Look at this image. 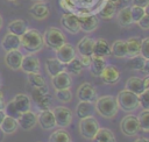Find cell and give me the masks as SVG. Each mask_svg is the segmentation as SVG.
I'll return each instance as SVG.
<instances>
[{
	"mask_svg": "<svg viewBox=\"0 0 149 142\" xmlns=\"http://www.w3.org/2000/svg\"><path fill=\"white\" fill-rule=\"evenodd\" d=\"M137 24H139V27H140L141 29H143V30H148V29H149V15L146 13V14L139 20Z\"/></svg>",
	"mask_w": 149,
	"mask_h": 142,
	"instance_id": "46",
	"label": "cell"
},
{
	"mask_svg": "<svg viewBox=\"0 0 149 142\" xmlns=\"http://www.w3.org/2000/svg\"><path fill=\"white\" fill-rule=\"evenodd\" d=\"M143 83H144V87L148 90L149 88V77H148V74L143 78Z\"/></svg>",
	"mask_w": 149,
	"mask_h": 142,
	"instance_id": "52",
	"label": "cell"
},
{
	"mask_svg": "<svg viewBox=\"0 0 149 142\" xmlns=\"http://www.w3.org/2000/svg\"><path fill=\"white\" fill-rule=\"evenodd\" d=\"M134 142H149V140H148L147 137H141V139H137V140L134 141Z\"/></svg>",
	"mask_w": 149,
	"mask_h": 142,
	"instance_id": "54",
	"label": "cell"
},
{
	"mask_svg": "<svg viewBox=\"0 0 149 142\" xmlns=\"http://www.w3.org/2000/svg\"><path fill=\"white\" fill-rule=\"evenodd\" d=\"M3 137H5V134H3V132H2L1 128H0V142L3 141Z\"/></svg>",
	"mask_w": 149,
	"mask_h": 142,
	"instance_id": "55",
	"label": "cell"
},
{
	"mask_svg": "<svg viewBox=\"0 0 149 142\" xmlns=\"http://www.w3.org/2000/svg\"><path fill=\"white\" fill-rule=\"evenodd\" d=\"M147 13L146 8H142V7H139V6H132L130 7V14H132V20H133V23H137L139 20Z\"/></svg>",
	"mask_w": 149,
	"mask_h": 142,
	"instance_id": "41",
	"label": "cell"
},
{
	"mask_svg": "<svg viewBox=\"0 0 149 142\" xmlns=\"http://www.w3.org/2000/svg\"><path fill=\"white\" fill-rule=\"evenodd\" d=\"M95 112L106 119H112L118 114L119 107L116 104V99L113 95H102L95 99L94 101Z\"/></svg>",
	"mask_w": 149,
	"mask_h": 142,
	"instance_id": "2",
	"label": "cell"
},
{
	"mask_svg": "<svg viewBox=\"0 0 149 142\" xmlns=\"http://www.w3.org/2000/svg\"><path fill=\"white\" fill-rule=\"evenodd\" d=\"M102 81L105 84H108V85H113V84H116L120 79V71L118 68H115L114 65H107L104 68V70L101 71L100 76H99Z\"/></svg>",
	"mask_w": 149,
	"mask_h": 142,
	"instance_id": "14",
	"label": "cell"
},
{
	"mask_svg": "<svg viewBox=\"0 0 149 142\" xmlns=\"http://www.w3.org/2000/svg\"><path fill=\"white\" fill-rule=\"evenodd\" d=\"M77 98L79 101H91L94 102L98 98L97 88L90 83H83L77 90Z\"/></svg>",
	"mask_w": 149,
	"mask_h": 142,
	"instance_id": "9",
	"label": "cell"
},
{
	"mask_svg": "<svg viewBox=\"0 0 149 142\" xmlns=\"http://www.w3.org/2000/svg\"><path fill=\"white\" fill-rule=\"evenodd\" d=\"M56 98L61 102H70L72 100V93H71L70 88L56 90Z\"/></svg>",
	"mask_w": 149,
	"mask_h": 142,
	"instance_id": "40",
	"label": "cell"
},
{
	"mask_svg": "<svg viewBox=\"0 0 149 142\" xmlns=\"http://www.w3.org/2000/svg\"><path fill=\"white\" fill-rule=\"evenodd\" d=\"M37 122L41 126V128L44 129V130L54 129L56 127V121H55V116H54L52 109L41 111L38 113V115H37Z\"/></svg>",
	"mask_w": 149,
	"mask_h": 142,
	"instance_id": "16",
	"label": "cell"
},
{
	"mask_svg": "<svg viewBox=\"0 0 149 142\" xmlns=\"http://www.w3.org/2000/svg\"><path fill=\"white\" fill-rule=\"evenodd\" d=\"M17 125L23 130H30L33 129L37 123V115L33 111H27L20 114V116L16 119Z\"/></svg>",
	"mask_w": 149,
	"mask_h": 142,
	"instance_id": "13",
	"label": "cell"
},
{
	"mask_svg": "<svg viewBox=\"0 0 149 142\" xmlns=\"http://www.w3.org/2000/svg\"><path fill=\"white\" fill-rule=\"evenodd\" d=\"M137 120H139V125H140V129L143 130V132H149V111L148 109H143L139 116H137Z\"/></svg>",
	"mask_w": 149,
	"mask_h": 142,
	"instance_id": "38",
	"label": "cell"
},
{
	"mask_svg": "<svg viewBox=\"0 0 149 142\" xmlns=\"http://www.w3.org/2000/svg\"><path fill=\"white\" fill-rule=\"evenodd\" d=\"M77 17H78L79 28L84 33H92L99 26L98 16L94 14H78Z\"/></svg>",
	"mask_w": 149,
	"mask_h": 142,
	"instance_id": "8",
	"label": "cell"
},
{
	"mask_svg": "<svg viewBox=\"0 0 149 142\" xmlns=\"http://www.w3.org/2000/svg\"><path fill=\"white\" fill-rule=\"evenodd\" d=\"M91 59H92V56H80V58H79V61H80V63L83 64L84 68H88V65L91 63Z\"/></svg>",
	"mask_w": 149,
	"mask_h": 142,
	"instance_id": "49",
	"label": "cell"
},
{
	"mask_svg": "<svg viewBox=\"0 0 149 142\" xmlns=\"http://www.w3.org/2000/svg\"><path fill=\"white\" fill-rule=\"evenodd\" d=\"M13 102H14V106L15 108L20 112V113H23V112H27L30 109V106H31V101H30V98L23 93H19L16 94L13 99Z\"/></svg>",
	"mask_w": 149,
	"mask_h": 142,
	"instance_id": "25",
	"label": "cell"
},
{
	"mask_svg": "<svg viewBox=\"0 0 149 142\" xmlns=\"http://www.w3.org/2000/svg\"><path fill=\"white\" fill-rule=\"evenodd\" d=\"M115 99H116L118 107L125 112H133L140 107L137 94H135V93H133L126 88L120 91Z\"/></svg>",
	"mask_w": 149,
	"mask_h": 142,
	"instance_id": "3",
	"label": "cell"
},
{
	"mask_svg": "<svg viewBox=\"0 0 149 142\" xmlns=\"http://www.w3.org/2000/svg\"><path fill=\"white\" fill-rule=\"evenodd\" d=\"M1 47L2 49L7 52L10 50H17L21 47V41H20V36L14 35L12 33H7L1 41Z\"/></svg>",
	"mask_w": 149,
	"mask_h": 142,
	"instance_id": "19",
	"label": "cell"
},
{
	"mask_svg": "<svg viewBox=\"0 0 149 142\" xmlns=\"http://www.w3.org/2000/svg\"><path fill=\"white\" fill-rule=\"evenodd\" d=\"M28 83L31 86V88H44L48 87L45 79L43 76L38 73H28Z\"/></svg>",
	"mask_w": 149,
	"mask_h": 142,
	"instance_id": "34",
	"label": "cell"
},
{
	"mask_svg": "<svg viewBox=\"0 0 149 142\" xmlns=\"http://www.w3.org/2000/svg\"><path fill=\"white\" fill-rule=\"evenodd\" d=\"M55 51H56V58L61 63H63V64H66L71 59H73L74 57H77L76 56L77 51H76L74 47L72 44H70V43H66V42L63 45H61L58 49H56Z\"/></svg>",
	"mask_w": 149,
	"mask_h": 142,
	"instance_id": "10",
	"label": "cell"
},
{
	"mask_svg": "<svg viewBox=\"0 0 149 142\" xmlns=\"http://www.w3.org/2000/svg\"><path fill=\"white\" fill-rule=\"evenodd\" d=\"M5 105H6V102H5V95H3V93L0 91V109H3Z\"/></svg>",
	"mask_w": 149,
	"mask_h": 142,
	"instance_id": "50",
	"label": "cell"
},
{
	"mask_svg": "<svg viewBox=\"0 0 149 142\" xmlns=\"http://www.w3.org/2000/svg\"><path fill=\"white\" fill-rule=\"evenodd\" d=\"M61 24L70 34H77L80 30L78 17L74 13H64L61 17Z\"/></svg>",
	"mask_w": 149,
	"mask_h": 142,
	"instance_id": "11",
	"label": "cell"
},
{
	"mask_svg": "<svg viewBox=\"0 0 149 142\" xmlns=\"http://www.w3.org/2000/svg\"><path fill=\"white\" fill-rule=\"evenodd\" d=\"M5 116H6V114H5V112H3V109H0V125H1V122H2V120L5 119Z\"/></svg>",
	"mask_w": 149,
	"mask_h": 142,
	"instance_id": "53",
	"label": "cell"
},
{
	"mask_svg": "<svg viewBox=\"0 0 149 142\" xmlns=\"http://www.w3.org/2000/svg\"><path fill=\"white\" fill-rule=\"evenodd\" d=\"M126 47H127V57H133L136 55H140L141 49V38L139 37H129L126 40Z\"/></svg>",
	"mask_w": 149,
	"mask_h": 142,
	"instance_id": "28",
	"label": "cell"
},
{
	"mask_svg": "<svg viewBox=\"0 0 149 142\" xmlns=\"http://www.w3.org/2000/svg\"><path fill=\"white\" fill-rule=\"evenodd\" d=\"M42 37H43L44 44L52 50L58 49L61 45H63L66 42V37H65L64 33L56 27H49L44 31Z\"/></svg>",
	"mask_w": 149,
	"mask_h": 142,
	"instance_id": "4",
	"label": "cell"
},
{
	"mask_svg": "<svg viewBox=\"0 0 149 142\" xmlns=\"http://www.w3.org/2000/svg\"><path fill=\"white\" fill-rule=\"evenodd\" d=\"M147 61H148V59L144 58L143 56H141V55H136V56L129 57V61H128V63H127V66H128V69H130V70L141 71L142 68L144 66V64H146Z\"/></svg>",
	"mask_w": 149,
	"mask_h": 142,
	"instance_id": "35",
	"label": "cell"
},
{
	"mask_svg": "<svg viewBox=\"0 0 149 142\" xmlns=\"http://www.w3.org/2000/svg\"><path fill=\"white\" fill-rule=\"evenodd\" d=\"M45 70H47V72L50 77H54L57 73H59L62 71H65V64L61 63L56 57L48 58L45 61Z\"/></svg>",
	"mask_w": 149,
	"mask_h": 142,
	"instance_id": "24",
	"label": "cell"
},
{
	"mask_svg": "<svg viewBox=\"0 0 149 142\" xmlns=\"http://www.w3.org/2000/svg\"><path fill=\"white\" fill-rule=\"evenodd\" d=\"M115 13H116V8H115L114 2L106 0V2L102 6V8L98 12V15L102 20H109V19H112L115 15Z\"/></svg>",
	"mask_w": 149,
	"mask_h": 142,
	"instance_id": "33",
	"label": "cell"
},
{
	"mask_svg": "<svg viewBox=\"0 0 149 142\" xmlns=\"http://www.w3.org/2000/svg\"><path fill=\"white\" fill-rule=\"evenodd\" d=\"M99 122L94 116L83 118L79 121V133L86 140H93L94 135L99 130Z\"/></svg>",
	"mask_w": 149,
	"mask_h": 142,
	"instance_id": "5",
	"label": "cell"
},
{
	"mask_svg": "<svg viewBox=\"0 0 149 142\" xmlns=\"http://www.w3.org/2000/svg\"><path fill=\"white\" fill-rule=\"evenodd\" d=\"M45 93H48V87H44V88H31V98H33V100L35 102L38 101Z\"/></svg>",
	"mask_w": 149,
	"mask_h": 142,
	"instance_id": "45",
	"label": "cell"
},
{
	"mask_svg": "<svg viewBox=\"0 0 149 142\" xmlns=\"http://www.w3.org/2000/svg\"><path fill=\"white\" fill-rule=\"evenodd\" d=\"M23 72L28 73H38L40 69H41V64H40V59L34 56L33 54H29L27 56H23L22 62H21V68H20Z\"/></svg>",
	"mask_w": 149,
	"mask_h": 142,
	"instance_id": "12",
	"label": "cell"
},
{
	"mask_svg": "<svg viewBox=\"0 0 149 142\" xmlns=\"http://www.w3.org/2000/svg\"><path fill=\"white\" fill-rule=\"evenodd\" d=\"M7 29H8V33H12L14 35L21 36L28 29V24H27V22L24 20L16 19V20H13V21H10L8 23Z\"/></svg>",
	"mask_w": 149,
	"mask_h": 142,
	"instance_id": "26",
	"label": "cell"
},
{
	"mask_svg": "<svg viewBox=\"0 0 149 142\" xmlns=\"http://www.w3.org/2000/svg\"><path fill=\"white\" fill-rule=\"evenodd\" d=\"M94 112H95L94 102H91V101H79L77 107H76V114L79 119L93 116Z\"/></svg>",
	"mask_w": 149,
	"mask_h": 142,
	"instance_id": "22",
	"label": "cell"
},
{
	"mask_svg": "<svg viewBox=\"0 0 149 142\" xmlns=\"http://www.w3.org/2000/svg\"><path fill=\"white\" fill-rule=\"evenodd\" d=\"M8 1H17V0H8Z\"/></svg>",
	"mask_w": 149,
	"mask_h": 142,
	"instance_id": "58",
	"label": "cell"
},
{
	"mask_svg": "<svg viewBox=\"0 0 149 142\" xmlns=\"http://www.w3.org/2000/svg\"><path fill=\"white\" fill-rule=\"evenodd\" d=\"M2 24H3V20H2V16L0 15V29L2 28Z\"/></svg>",
	"mask_w": 149,
	"mask_h": 142,
	"instance_id": "56",
	"label": "cell"
},
{
	"mask_svg": "<svg viewBox=\"0 0 149 142\" xmlns=\"http://www.w3.org/2000/svg\"><path fill=\"white\" fill-rule=\"evenodd\" d=\"M84 66L83 64L80 63L79 58L74 57L73 59H71L69 63L65 64V71L68 73H72V74H79L81 71H83Z\"/></svg>",
	"mask_w": 149,
	"mask_h": 142,
	"instance_id": "36",
	"label": "cell"
},
{
	"mask_svg": "<svg viewBox=\"0 0 149 142\" xmlns=\"http://www.w3.org/2000/svg\"><path fill=\"white\" fill-rule=\"evenodd\" d=\"M52 113H54V116H55L56 126H58L61 128H66L72 122L73 113H72V111L70 108H68L65 106L55 107L52 109Z\"/></svg>",
	"mask_w": 149,
	"mask_h": 142,
	"instance_id": "6",
	"label": "cell"
},
{
	"mask_svg": "<svg viewBox=\"0 0 149 142\" xmlns=\"http://www.w3.org/2000/svg\"><path fill=\"white\" fill-rule=\"evenodd\" d=\"M0 128L1 130L3 132V134H13L16 132V129L19 128V125H17V121L16 119L12 118V116H5V119L2 120L1 125H0Z\"/></svg>",
	"mask_w": 149,
	"mask_h": 142,
	"instance_id": "32",
	"label": "cell"
},
{
	"mask_svg": "<svg viewBox=\"0 0 149 142\" xmlns=\"http://www.w3.org/2000/svg\"><path fill=\"white\" fill-rule=\"evenodd\" d=\"M126 90L135 93V94H141L144 90H147L144 87V83H143V79L142 78H139V77H130L127 79L126 81V85H125Z\"/></svg>",
	"mask_w": 149,
	"mask_h": 142,
	"instance_id": "23",
	"label": "cell"
},
{
	"mask_svg": "<svg viewBox=\"0 0 149 142\" xmlns=\"http://www.w3.org/2000/svg\"><path fill=\"white\" fill-rule=\"evenodd\" d=\"M105 66H106V61H105V58L93 57V56H92L91 63H90V65H88V69H90V72H91L92 76L99 77Z\"/></svg>",
	"mask_w": 149,
	"mask_h": 142,
	"instance_id": "30",
	"label": "cell"
},
{
	"mask_svg": "<svg viewBox=\"0 0 149 142\" xmlns=\"http://www.w3.org/2000/svg\"><path fill=\"white\" fill-rule=\"evenodd\" d=\"M140 55H141V56H143L144 58L149 59V37H146V38L141 40Z\"/></svg>",
	"mask_w": 149,
	"mask_h": 142,
	"instance_id": "44",
	"label": "cell"
},
{
	"mask_svg": "<svg viewBox=\"0 0 149 142\" xmlns=\"http://www.w3.org/2000/svg\"><path fill=\"white\" fill-rule=\"evenodd\" d=\"M111 55L116 58H126L127 57V47L126 41L116 40L111 45Z\"/></svg>",
	"mask_w": 149,
	"mask_h": 142,
	"instance_id": "27",
	"label": "cell"
},
{
	"mask_svg": "<svg viewBox=\"0 0 149 142\" xmlns=\"http://www.w3.org/2000/svg\"><path fill=\"white\" fill-rule=\"evenodd\" d=\"M120 129L126 136H135V135H137L139 132L141 130L137 116L132 115V114L126 115L120 122Z\"/></svg>",
	"mask_w": 149,
	"mask_h": 142,
	"instance_id": "7",
	"label": "cell"
},
{
	"mask_svg": "<svg viewBox=\"0 0 149 142\" xmlns=\"http://www.w3.org/2000/svg\"><path fill=\"white\" fill-rule=\"evenodd\" d=\"M92 56L93 57H100V58H105V57L111 56V45H109V43L104 38L95 40L94 44H93Z\"/></svg>",
	"mask_w": 149,
	"mask_h": 142,
	"instance_id": "18",
	"label": "cell"
},
{
	"mask_svg": "<svg viewBox=\"0 0 149 142\" xmlns=\"http://www.w3.org/2000/svg\"><path fill=\"white\" fill-rule=\"evenodd\" d=\"M51 84L55 90H64V88H70L72 86V78L70 73L66 71H62L57 73L56 76L51 77Z\"/></svg>",
	"mask_w": 149,
	"mask_h": 142,
	"instance_id": "15",
	"label": "cell"
},
{
	"mask_svg": "<svg viewBox=\"0 0 149 142\" xmlns=\"http://www.w3.org/2000/svg\"><path fill=\"white\" fill-rule=\"evenodd\" d=\"M3 112H5V114H6L7 116H12V118H14V119H17V118L20 116V114H21V113L15 108L13 100H10L9 102H7V104L5 105Z\"/></svg>",
	"mask_w": 149,
	"mask_h": 142,
	"instance_id": "42",
	"label": "cell"
},
{
	"mask_svg": "<svg viewBox=\"0 0 149 142\" xmlns=\"http://www.w3.org/2000/svg\"><path fill=\"white\" fill-rule=\"evenodd\" d=\"M133 6H139L142 8H147L149 5V0H132Z\"/></svg>",
	"mask_w": 149,
	"mask_h": 142,
	"instance_id": "47",
	"label": "cell"
},
{
	"mask_svg": "<svg viewBox=\"0 0 149 142\" xmlns=\"http://www.w3.org/2000/svg\"><path fill=\"white\" fill-rule=\"evenodd\" d=\"M93 142H116L115 135L108 128H99L93 137Z\"/></svg>",
	"mask_w": 149,
	"mask_h": 142,
	"instance_id": "31",
	"label": "cell"
},
{
	"mask_svg": "<svg viewBox=\"0 0 149 142\" xmlns=\"http://www.w3.org/2000/svg\"><path fill=\"white\" fill-rule=\"evenodd\" d=\"M108 1H112V2H114V1H115V0H108Z\"/></svg>",
	"mask_w": 149,
	"mask_h": 142,
	"instance_id": "57",
	"label": "cell"
},
{
	"mask_svg": "<svg viewBox=\"0 0 149 142\" xmlns=\"http://www.w3.org/2000/svg\"><path fill=\"white\" fill-rule=\"evenodd\" d=\"M118 19V23L121 27H129L130 24H133V20H132V14H130V6H126L123 8H121L116 15Z\"/></svg>",
	"mask_w": 149,
	"mask_h": 142,
	"instance_id": "29",
	"label": "cell"
},
{
	"mask_svg": "<svg viewBox=\"0 0 149 142\" xmlns=\"http://www.w3.org/2000/svg\"><path fill=\"white\" fill-rule=\"evenodd\" d=\"M36 104V107L40 109V111H44V109H51V105H52V98L51 95L48 93H45L38 101L35 102Z\"/></svg>",
	"mask_w": 149,
	"mask_h": 142,
	"instance_id": "39",
	"label": "cell"
},
{
	"mask_svg": "<svg viewBox=\"0 0 149 142\" xmlns=\"http://www.w3.org/2000/svg\"><path fill=\"white\" fill-rule=\"evenodd\" d=\"M93 44H94V40L88 36H85L78 42L76 47V51L80 56H92Z\"/></svg>",
	"mask_w": 149,
	"mask_h": 142,
	"instance_id": "21",
	"label": "cell"
},
{
	"mask_svg": "<svg viewBox=\"0 0 149 142\" xmlns=\"http://www.w3.org/2000/svg\"><path fill=\"white\" fill-rule=\"evenodd\" d=\"M49 141L50 142H72L70 134L66 130H63V129H59V130L54 132L50 135Z\"/></svg>",
	"mask_w": 149,
	"mask_h": 142,
	"instance_id": "37",
	"label": "cell"
},
{
	"mask_svg": "<svg viewBox=\"0 0 149 142\" xmlns=\"http://www.w3.org/2000/svg\"><path fill=\"white\" fill-rule=\"evenodd\" d=\"M23 58V54L20 51V49L17 50H10L6 52L5 56V63L6 65L10 69V70H19L21 68V62Z\"/></svg>",
	"mask_w": 149,
	"mask_h": 142,
	"instance_id": "17",
	"label": "cell"
},
{
	"mask_svg": "<svg viewBox=\"0 0 149 142\" xmlns=\"http://www.w3.org/2000/svg\"><path fill=\"white\" fill-rule=\"evenodd\" d=\"M129 1H130V0H115V1H114V5H115L116 10H118V9H121V8L126 7V6H129V5H128Z\"/></svg>",
	"mask_w": 149,
	"mask_h": 142,
	"instance_id": "48",
	"label": "cell"
},
{
	"mask_svg": "<svg viewBox=\"0 0 149 142\" xmlns=\"http://www.w3.org/2000/svg\"><path fill=\"white\" fill-rule=\"evenodd\" d=\"M141 71H142V72H143L146 76L149 73V59L146 62V64H144V66L142 68V70H141Z\"/></svg>",
	"mask_w": 149,
	"mask_h": 142,
	"instance_id": "51",
	"label": "cell"
},
{
	"mask_svg": "<svg viewBox=\"0 0 149 142\" xmlns=\"http://www.w3.org/2000/svg\"><path fill=\"white\" fill-rule=\"evenodd\" d=\"M137 97H139V105L143 109H149V88L148 90H144Z\"/></svg>",
	"mask_w": 149,
	"mask_h": 142,
	"instance_id": "43",
	"label": "cell"
},
{
	"mask_svg": "<svg viewBox=\"0 0 149 142\" xmlns=\"http://www.w3.org/2000/svg\"><path fill=\"white\" fill-rule=\"evenodd\" d=\"M30 15L36 20H44L49 16L50 8L45 2H36L34 3L29 9Z\"/></svg>",
	"mask_w": 149,
	"mask_h": 142,
	"instance_id": "20",
	"label": "cell"
},
{
	"mask_svg": "<svg viewBox=\"0 0 149 142\" xmlns=\"http://www.w3.org/2000/svg\"><path fill=\"white\" fill-rule=\"evenodd\" d=\"M20 41H21V47L28 54H33V55L38 52L44 47L43 37L37 29H27L20 36Z\"/></svg>",
	"mask_w": 149,
	"mask_h": 142,
	"instance_id": "1",
	"label": "cell"
}]
</instances>
